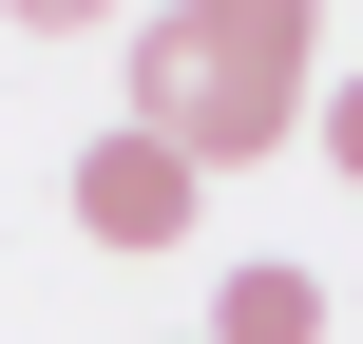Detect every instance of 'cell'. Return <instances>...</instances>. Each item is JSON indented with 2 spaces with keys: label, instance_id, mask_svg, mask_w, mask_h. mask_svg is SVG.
I'll list each match as a JSON object with an SVG mask.
<instances>
[{
  "label": "cell",
  "instance_id": "obj_1",
  "mask_svg": "<svg viewBox=\"0 0 363 344\" xmlns=\"http://www.w3.org/2000/svg\"><path fill=\"white\" fill-rule=\"evenodd\" d=\"M306 57H325L306 0H172L134 19V134H172L191 172H249L268 134H306Z\"/></svg>",
  "mask_w": 363,
  "mask_h": 344
},
{
  "label": "cell",
  "instance_id": "obj_3",
  "mask_svg": "<svg viewBox=\"0 0 363 344\" xmlns=\"http://www.w3.org/2000/svg\"><path fill=\"white\" fill-rule=\"evenodd\" d=\"M211 344H325V268H287V249L230 268V287H211Z\"/></svg>",
  "mask_w": 363,
  "mask_h": 344
},
{
  "label": "cell",
  "instance_id": "obj_4",
  "mask_svg": "<svg viewBox=\"0 0 363 344\" xmlns=\"http://www.w3.org/2000/svg\"><path fill=\"white\" fill-rule=\"evenodd\" d=\"M306 134L345 153V192H363V57H345V77H325V96H306Z\"/></svg>",
  "mask_w": 363,
  "mask_h": 344
},
{
  "label": "cell",
  "instance_id": "obj_2",
  "mask_svg": "<svg viewBox=\"0 0 363 344\" xmlns=\"http://www.w3.org/2000/svg\"><path fill=\"white\" fill-rule=\"evenodd\" d=\"M191 192H211V172H191L172 134H134V115L77 153V230H96V249H191Z\"/></svg>",
  "mask_w": 363,
  "mask_h": 344
}]
</instances>
